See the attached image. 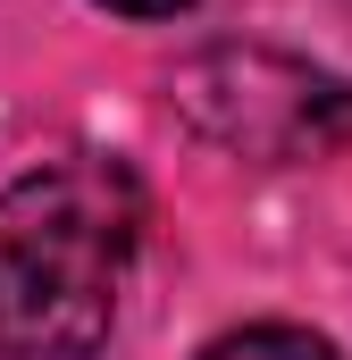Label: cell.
Segmentation results:
<instances>
[{"instance_id":"cell-2","label":"cell","mask_w":352,"mask_h":360,"mask_svg":"<svg viewBox=\"0 0 352 360\" xmlns=\"http://www.w3.org/2000/svg\"><path fill=\"white\" fill-rule=\"evenodd\" d=\"M176 109L218 134L227 151H260V160H302L352 134V84H336L310 59L285 51H210L176 76Z\"/></svg>"},{"instance_id":"cell-4","label":"cell","mask_w":352,"mask_h":360,"mask_svg":"<svg viewBox=\"0 0 352 360\" xmlns=\"http://www.w3.org/2000/svg\"><path fill=\"white\" fill-rule=\"evenodd\" d=\"M101 8H118V17H176V8H193V0H101Z\"/></svg>"},{"instance_id":"cell-3","label":"cell","mask_w":352,"mask_h":360,"mask_svg":"<svg viewBox=\"0 0 352 360\" xmlns=\"http://www.w3.org/2000/svg\"><path fill=\"white\" fill-rule=\"evenodd\" d=\"M201 360H336V344L310 327H244V335H218Z\"/></svg>"},{"instance_id":"cell-1","label":"cell","mask_w":352,"mask_h":360,"mask_svg":"<svg viewBox=\"0 0 352 360\" xmlns=\"http://www.w3.org/2000/svg\"><path fill=\"white\" fill-rule=\"evenodd\" d=\"M143 193L118 160L68 151L0 184V360H84L118 327Z\"/></svg>"}]
</instances>
